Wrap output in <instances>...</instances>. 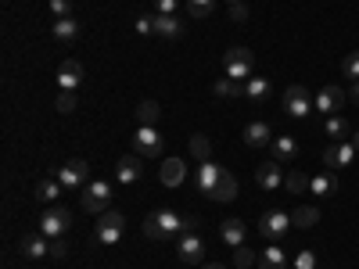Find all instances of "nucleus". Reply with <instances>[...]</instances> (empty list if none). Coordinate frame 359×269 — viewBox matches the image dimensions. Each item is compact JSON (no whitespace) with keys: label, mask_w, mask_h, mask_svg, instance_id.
<instances>
[{"label":"nucleus","mask_w":359,"mask_h":269,"mask_svg":"<svg viewBox=\"0 0 359 269\" xmlns=\"http://www.w3.org/2000/svg\"><path fill=\"white\" fill-rule=\"evenodd\" d=\"M184 233H187V216L172 212V208H162V212H151L144 219V237H151V241H176Z\"/></svg>","instance_id":"1"},{"label":"nucleus","mask_w":359,"mask_h":269,"mask_svg":"<svg viewBox=\"0 0 359 269\" xmlns=\"http://www.w3.org/2000/svg\"><path fill=\"white\" fill-rule=\"evenodd\" d=\"M123 230H126V216L115 212V208L101 212L97 223H94V237H97V244H104V248H111V244L123 241Z\"/></svg>","instance_id":"2"},{"label":"nucleus","mask_w":359,"mask_h":269,"mask_svg":"<svg viewBox=\"0 0 359 269\" xmlns=\"http://www.w3.org/2000/svg\"><path fill=\"white\" fill-rule=\"evenodd\" d=\"M108 201H111V187L104 184V179H90V184L79 191V208L90 212V216L108 212Z\"/></svg>","instance_id":"3"},{"label":"nucleus","mask_w":359,"mask_h":269,"mask_svg":"<svg viewBox=\"0 0 359 269\" xmlns=\"http://www.w3.org/2000/svg\"><path fill=\"white\" fill-rule=\"evenodd\" d=\"M72 230V212L62 205H47V212L40 219V233L47 237V241H57V237H65Z\"/></svg>","instance_id":"4"},{"label":"nucleus","mask_w":359,"mask_h":269,"mask_svg":"<svg viewBox=\"0 0 359 269\" xmlns=\"http://www.w3.org/2000/svg\"><path fill=\"white\" fill-rule=\"evenodd\" d=\"M252 65H255V54L248 47H230L223 57V76L245 83V79H252Z\"/></svg>","instance_id":"5"},{"label":"nucleus","mask_w":359,"mask_h":269,"mask_svg":"<svg viewBox=\"0 0 359 269\" xmlns=\"http://www.w3.org/2000/svg\"><path fill=\"white\" fill-rule=\"evenodd\" d=\"M313 108H316V101L309 97V90H306L302 83H291V86L284 90V111H287L291 118H309Z\"/></svg>","instance_id":"6"},{"label":"nucleus","mask_w":359,"mask_h":269,"mask_svg":"<svg viewBox=\"0 0 359 269\" xmlns=\"http://www.w3.org/2000/svg\"><path fill=\"white\" fill-rule=\"evenodd\" d=\"M162 137L155 126H137V137H133V155L140 158H162Z\"/></svg>","instance_id":"7"},{"label":"nucleus","mask_w":359,"mask_h":269,"mask_svg":"<svg viewBox=\"0 0 359 269\" xmlns=\"http://www.w3.org/2000/svg\"><path fill=\"white\" fill-rule=\"evenodd\" d=\"M57 179H62L65 191H83L90 184V165L83 158H69L62 169H57Z\"/></svg>","instance_id":"8"},{"label":"nucleus","mask_w":359,"mask_h":269,"mask_svg":"<svg viewBox=\"0 0 359 269\" xmlns=\"http://www.w3.org/2000/svg\"><path fill=\"white\" fill-rule=\"evenodd\" d=\"M176 255L180 262H187V265H198L205 258V241L198 233H184V237H176Z\"/></svg>","instance_id":"9"},{"label":"nucleus","mask_w":359,"mask_h":269,"mask_svg":"<svg viewBox=\"0 0 359 269\" xmlns=\"http://www.w3.org/2000/svg\"><path fill=\"white\" fill-rule=\"evenodd\" d=\"M313 101H316V111H323V115H338V108L345 104V90H341L338 83H327V86H320V94H316Z\"/></svg>","instance_id":"10"},{"label":"nucleus","mask_w":359,"mask_h":269,"mask_svg":"<svg viewBox=\"0 0 359 269\" xmlns=\"http://www.w3.org/2000/svg\"><path fill=\"white\" fill-rule=\"evenodd\" d=\"M50 33H54V40L62 43V47H72L76 40H79V33H83V25H79V18H54L50 22Z\"/></svg>","instance_id":"11"},{"label":"nucleus","mask_w":359,"mask_h":269,"mask_svg":"<svg viewBox=\"0 0 359 269\" xmlns=\"http://www.w3.org/2000/svg\"><path fill=\"white\" fill-rule=\"evenodd\" d=\"M287 226H291V216H287V212H266V216L259 219V233L266 237V241H277V237H284Z\"/></svg>","instance_id":"12"},{"label":"nucleus","mask_w":359,"mask_h":269,"mask_svg":"<svg viewBox=\"0 0 359 269\" xmlns=\"http://www.w3.org/2000/svg\"><path fill=\"white\" fill-rule=\"evenodd\" d=\"M352 158H355V147H352L348 140H334V144L323 151V165H327V169H341V165H352Z\"/></svg>","instance_id":"13"},{"label":"nucleus","mask_w":359,"mask_h":269,"mask_svg":"<svg viewBox=\"0 0 359 269\" xmlns=\"http://www.w3.org/2000/svg\"><path fill=\"white\" fill-rule=\"evenodd\" d=\"M219 176H223V165H216L212 158H208V162H201V165H198L194 184H198V191H201L205 198H212V191H216V184H219Z\"/></svg>","instance_id":"14"},{"label":"nucleus","mask_w":359,"mask_h":269,"mask_svg":"<svg viewBox=\"0 0 359 269\" xmlns=\"http://www.w3.org/2000/svg\"><path fill=\"white\" fill-rule=\"evenodd\" d=\"M284 179H287V176L280 172V162H262L259 172H255V184H259L262 191H280Z\"/></svg>","instance_id":"15"},{"label":"nucleus","mask_w":359,"mask_h":269,"mask_svg":"<svg viewBox=\"0 0 359 269\" xmlns=\"http://www.w3.org/2000/svg\"><path fill=\"white\" fill-rule=\"evenodd\" d=\"M245 237H248L245 219H223V226H219V241H223L226 248H241V244H245Z\"/></svg>","instance_id":"16"},{"label":"nucleus","mask_w":359,"mask_h":269,"mask_svg":"<svg viewBox=\"0 0 359 269\" xmlns=\"http://www.w3.org/2000/svg\"><path fill=\"white\" fill-rule=\"evenodd\" d=\"M18 251H22V258H43V255H50V241L43 233H25L18 241Z\"/></svg>","instance_id":"17"},{"label":"nucleus","mask_w":359,"mask_h":269,"mask_svg":"<svg viewBox=\"0 0 359 269\" xmlns=\"http://www.w3.org/2000/svg\"><path fill=\"white\" fill-rule=\"evenodd\" d=\"M158 179L165 187H180L187 179V165H184V158H165L162 165H158Z\"/></svg>","instance_id":"18"},{"label":"nucleus","mask_w":359,"mask_h":269,"mask_svg":"<svg viewBox=\"0 0 359 269\" xmlns=\"http://www.w3.org/2000/svg\"><path fill=\"white\" fill-rule=\"evenodd\" d=\"M79 83H83V65L76 62V57L62 62V69H57V86L62 90H79Z\"/></svg>","instance_id":"19"},{"label":"nucleus","mask_w":359,"mask_h":269,"mask_svg":"<svg viewBox=\"0 0 359 269\" xmlns=\"http://www.w3.org/2000/svg\"><path fill=\"white\" fill-rule=\"evenodd\" d=\"M115 179H118V184H123V187L137 184V179H140V165H137V155H123V158L115 162Z\"/></svg>","instance_id":"20"},{"label":"nucleus","mask_w":359,"mask_h":269,"mask_svg":"<svg viewBox=\"0 0 359 269\" xmlns=\"http://www.w3.org/2000/svg\"><path fill=\"white\" fill-rule=\"evenodd\" d=\"M269 147H273V162H280V165H287V162L298 158V140L294 137H277Z\"/></svg>","instance_id":"21"},{"label":"nucleus","mask_w":359,"mask_h":269,"mask_svg":"<svg viewBox=\"0 0 359 269\" xmlns=\"http://www.w3.org/2000/svg\"><path fill=\"white\" fill-rule=\"evenodd\" d=\"M180 33H184V22H180L176 15H155V36H162V40H176Z\"/></svg>","instance_id":"22"},{"label":"nucleus","mask_w":359,"mask_h":269,"mask_svg":"<svg viewBox=\"0 0 359 269\" xmlns=\"http://www.w3.org/2000/svg\"><path fill=\"white\" fill-rule=\"evenodd\" d=\"M62 191H65V187H62V179L54 176V179H40V184H36V194H33V198H36L40 205H54L57 198H62Z\"/></svg>","instance_id":"23"},{"label":"nucleus","mask_w":359,"mask_h":269,"mask_svg":"<svg viewBox=\"0 0 359 269\" xmlns=\"http://www.w3.org/2000/svg\"><path fill=\"white\" fill-rule=\"evenodd\" d=\"M309 191L316 198H331V194H338V179L331 172H316V176H309Z\"/></svg>","instance_id":"24"},{"label":"nucleus","mask_w":359,"mask_h":269,"mask_svg":"<svg viewBox=\"0 0 359 269\" xmlns=\"http://www.w3.org/2000/svg\"><path fill=\"white\" fill-rule=\"evenodd\" d=\"M269 137H273V133H269L266 123H248V126H245V144H248V147H266V144H273Z\"/></svg>","instance_id":"25"},{"label":"nucleus","mask_w":359,"mask_h":269,"mask_svg":"<svg viewBox=\"0 0 359 269\" xmlns=\"http://www.w3.org/2000/svg\"><path fill=\"white\" fill-rule=\"evenodd\" d=\"M259 269H287V255L277 244H269L259 251Z\"/></svg>","instance_id":"26"},{"label":"nucleus","mask_w":359,"mask_h":269,"mask_svg":"<svg viewBox=\"0 0 359 269\" xmlns=\"http://www.w3.org/2000/svg\"><path fill=\"white\" fill-rule=\"evenodd\" d=\"M158 118H162L158 101H140L137 104V126H158Z\"/></svg>","instance_id":"27"},{"label":"nucleus","mask_w":359,"mask_h":269,"mask_svg":"<svg viewBox=\"0 0 359 269\" xmlns=\"http://www.w3.org/2000/svg\"><path fill=\"white\" fill-rule=\"evenodd\" d=\"M233 198H237V179H233V172L223 169L219 184H216V191H212V201H233Z\"/></svg>","instance_id":"28"},{"label":"nucleus","mask_w":359,"mask_h":269,"mask_svg":"<svg viewBox=\"0 0 359 269\" xmlns=\"http://www.w3.org/2000/svg\"><path fill=\"white\" fill-rule=\"evenodd\" d=\"M316 223H320V212L313 205H302V208H294V212H291V226H298V230H309Z\"/></svg>","instance_id":"29"},{"label":"nucleus","mask_w":359,"mask_h":269,"mask_svg":"<svg viewBox=\"0 0 359 269\" xmlns=\"http://www.w3.org/2000/svg\"><path fill=\"white\" fill-rule=\"evenodd\" d=\"M216 97H241L245 94V83L241 79H230V76H223V79H216Z\"/></svg>","instance_id":"30"},{"label":"nucleus","mask_w":359,"mask_h":269,"mask_svg":"<svg viewBox=\"0 0 359 269\" xmlns=\"http://www.w3.org/2000/svg\"><path fill=\"white\" fill-rule=\"evenodd\" d=\"M245 97H252V101H266L269 97V79H259V76H252V79H245Z\"/></svg>","instance_id":"31"},{"label":"nucleus","mask_w":359,"mask_h":269,"mask_svg":"<svg viewBox=\"0 0 359 269\" xmlns=\"http://www.w3.org/2000/svg\"><path fill=\"white\" fill-rule=\"evenodd\" d=\"M187 15H191L194 22L212 18V15H216V0H187Z\"/></svg>","instance_id":"32"},{"label":"nucleus","mask_w":359,"mask_h":269,"mask_svg":"<svg viewBox=\"0 0 359 269\" xmlns=\"http://www.w3.org/2000/svg\"><path fill=\"white\" fill-rule=\"evenodd\" d=\"M327 137H334V140H345V137H352V126L345 123L341 115H327Z\"/></svg>","instance_id":"33"},{"label":"nucleus","mask_w":359,"mask_h":269,"mask_svg":"<svg viewBox=\"0 0 359 269\" xmlns=\"http://www.w3.org/2000/svg\"><path fill=\"white\" fill-rule=\"evenodd\" d=\"M233 265H237V269H248V265H259V251H252L248 244H241V248H233Z\"/></svg>","instance_id":"34"},{"label":"nucleus","mask_w":359,"mask_h":269,"mask_svg":"<svg viewBox=\"0 0 359 269\" xmlns=\"http://www.w3.org/2000/svg\"><path fill=\"white\" fill-rule=\"evenodd\" d=\"M191 155H194L198 162H208V155H212V144H208V137H201V133L191 137Z\"/></svg>","instance_id":"35"},{"label":"nucleus","mask_w":359,"mask_h":269,"mask_svg":"<svg viewBox=\"0 0 359 269\" xmlns=\"http://www.w3.org/2000/svg\"><path fill=\"white\" fill-rule=\"evenodd\" d=\"M76 104H79L76 90H62V94H57V101H54V108L62 111V115H72V111H76Z\"/></svg>","instance_id":"36"},{"label":"nucleus","mask_w":359,"mask_h":269,"mask_svg":"<svg viewBox=\"0 0 359 269\" xmlns=\"http://www.w3.org/2000/svg\"><path fill=\"white\" fill-rule=\"evenodd\" d=\"M284 187H287L291 194H306V191H309V176H306V172H287Z\"/></svg>","instance_id":"37"},{"label":"nucleus","mask_w":359,"mask_h":269,"mask_svg":"<svg viewBox=\"0 0 359 269\" xmlns=\"http://www.w3.org/2000/svg\"><path fill=\"white\" fill-rule=\"evenodd\" d=\"M341 72H345V79H352V83H359V50H352L345 62H341Z\"/></svg>","instance_id":"38"},{"label":"nucleus","mask_w":359,"mask_h":269,"mask_svg":"<svg viewBox=\"0 0 359 269\" xmlns=\"http://www.w3.org/2000/svg\"><path fill=\"white\" fill-rule=\"evenodd\" d=\"M50 15L54 18H69L72 15V0H50Z\"/></svg>","instance_id":"39"},{"label":"nucleus","mask_w":359,"mask_h":269,"mask_svg":"<svg viewBox=\"0 0 359 269\" xmlns=\"http://www.w3.org/2000/svg\"><path fill=\"white\" fill-rule=\"evenodd\" d=\"M137 33H140V36H151V33H155V15H140V18H137Z\"/></svg>","instance_id":"40"},{"label":"nucleus","mask_w":359,"mask_h":269,"mask_svg":"<svg viewBox=\"0 0 359 269\" xmlns=\"http://www.w3.org/2000/svg\"><path fill=\"white\" fill-rule=\"evenodd\" d=\"M294 269H316V255H313V251H298Z\"/></svg>","instance_id":"41"},{"label":"nucleus","mask_w":359,"mask_h":269,"mask_svg":"<svg viewBox=\"0 0 359 269\" xmlns=\"http://www.w3.org/2000/svg\"><path fill=\"white\" fill-rule=\"evenodd\" d=\"M180 0H155V15H176Z\"/></svg>","instance_id":"42"},{"label":"nucleus","mask_w":359,"mask_h":269,"mask_svg":"<svg viewBox=\"0 0 359 269\" xmlns=\"http://www.w3.org/2000/svg\"><path fill=\"white\" fill-rule=\"evenodd\" d=\"M230 18H233V22H245V18H248V4H245V0L230 4Z\"/></svg>","instance_id":"43"},{"label":"nucleus","mask_w":359,"mask_h":269,"mask_svg":"<svg viewBox=\"0 0 359 269\" xmlns=\"http://www.w3.org/2000/svg\"><path fill=\"white\" fill-rule=\"evenodd\" d=\"M69 255V244L62 241V237H57V241H50V258H65Z\"/></svg>","instance_id":"44"},{"label":"nucleus","mask_w":359,"mask_h":269,"mask_svg":"<svg viewBox=\"0 0 359 269\" xmlns=\"http://www.w3.org/2000/svg\"><path fill=\"white\" fill-rule=\"evenodd\" d=\"M352 101L359 104V83H352Z\"/></svg>","instance_id":"45"},{"label":"nucleus","mask_w":359,"mask_h":269,"mask_svg":"<svg viewBox=\"0 0 359 269\" xmlns=\"http://www.w3.org/2000/svg\"><path fill=\"white\" fill-rule=\"evenodd\" d=\"M348 144H352V147H355V151H359V130L352 133V140H348Z\"/></svg>","instance_id":"46"},{"label":"nucleus","mask_w":359,"mask_h":269,"mask_svg":"<svg viewBox=\"0 0 359 269\" xmlns=\"http://www.w3.org/2000/svg\"><path fill=\"white\" fill-rule=\"evenodd\" d=\"M205 269H223V265H219V262H208V265H205Z\"/></svg>","instance_id":"47"},{"label":"nucleus","mask_w":359,"mask_h":269,"mask_svg":"<svg viewBox=\"0 0 359 269\" xmlns=\"http://www.w3.org/2000/svg\"><path fill=\"white\" fill-rule=\"evenodd\" d=\"M226 4H237V0H226Z\"/></svg>","instance_id":"48"}]
</instances>
